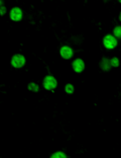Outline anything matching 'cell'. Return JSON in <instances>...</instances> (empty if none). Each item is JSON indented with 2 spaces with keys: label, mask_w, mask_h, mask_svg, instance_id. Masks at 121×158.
Returning <instances> with one entry per match:
<instances>
[{
  "label": "cell",
  "mask_w": 121,
  "mask_h": 158,
  "mask_svg": "<svg viewBox=\"0 0 121 158\" xmlns=\"http://www.w3.org/2000/svg\"><path fill=\"white\" fill-rule=\"evenodd\" d=\"M57 80L54 76L51 75H48L44 77V86L46 89H48V90H52V89H55L57 87Z\"/></svg>",
  "instance_id": "6da1fadb"
},
{
  "label": "cell",
  "mask_w": 121,
  "mask_h": 158,
  "mask_svg": "<svg viewBox=\"0 0 121 158\" xmlns=\"http://www.w3.org/2000/svg\"><path fill=\"white\" fill-rule=\"evenodd\" d=\"M103 44L107 49H114L117 45V40L114 36H111V35H107V36L104 38L103 40Z\"/></svg>",
  "instance_id": "7a4b0ae2"
},
{
  "label": "cell",
  "mask_w": 121,
  "mask_h": 158,
  "mask_svg": "<svg viewBox=\"0 0 121 158\" xmlns=\"http://www.w3.org/2000/svg\"><path fill=\"white\" fill-rule=\"evenodd\" d=\"M24 63H25V58L22 55H20V54H16L11 59V64H12L13 67H15V68L22 67L24 65Z\"/></svg>",
  "instance_id": "3957f363"
},
{
  "label": "cell",
  "mask_w": 121,
  "mask_h": 158,
  "mask_svg": "<svg viewBox=\"0 0 121 158\" xmlns=\"http://www.w3.org/2000/svg\"><path fill=\"white\" fill-rule=\"evenodd\" d=\"M10 18L14 21H18L22 18V11L18 7H14L10 11Z\"/></svg>",
  "instance_id": "277c9868"
},
{
  "label": "cell",
  "mask_w": 121,
  "mask_h": 158,
  "mask_svg": "<svg viewBox=\"0 0 121 158\" xmlns=\"http://www.w3.org/2000/svg\"><path fill=\"white\" fill-rule=\"evenodd\" d=\"M73 68L76 72L80 73L84 70L85 68V64H84V61L82 59H76L74 62H73Z\"/></svg>",
  "instance_id": "5b68a950"
},
{
  "label": "cell",
  "mask_w": 121,
  "mask_h": 158,
  "mask_svg": "<svg viewBox=\"0 0 121 158\" xmlns=\"http://www.w3.org/2000/svg\"><path fill=\"white\" fill-rule=\"evenodd\" d=\"M60 53H61V56H62L63 58L70 59V58H72V56H73V50L71 49L70 47H68V46H64V47H62Z\"/></svg>",
  "instance_id": "8992f818"
},
{
  "label": "cell",
  "mask_w": 121,
  "mask_h": 158,
  "mask_svg": "<svg viewBox=\"0 0 121 158\" xmlns=\"http://www.w3.org/2000/svg\"><path fill=\"white\" fill-rule=\"evenodd\" d=\"M100 67H101L102 70H104V71H109L111 67L110 60H108L107 58H103L101 60V62H100Z\"/></svg>",
  "instance_id": "52a82bcc"
},
{
  "label": "cell",
  "mask_w": 121,
  "mask_h": 158,
  "mask_svg": "<svg viewBox=\"0 0 121 158\" xmlns=\"http://www.w3.org/2000/svg\"><path fill=\"white\" fill-rule=\"evenodd\" d=\"M113 33H114V37L116 39H121V27H116L113 31Z\"/></svg>",
  "instance_id": "ba28073f"
},
{
  "label": "cell",
  "mask_w": 121,
  "mask_h": 158,
  "mask_svg": "<svg viewBox=\"0 0 121 158\" xmlns=\"http://www.w3.org/2000/svg\"><path fill=\"white\" fill-rule=\"evenodd\" d=\"M51 158H67L66 154L63 153V152H56L55 154L52 155Z\"/></svg>",
  "instance_id": "9c48e42d"
},
{
  "label": "cell",
  "mask_w": 121,
  "mask_h": 158,
  "mask_svg": "<svg viewBox=\"0 0 121 158\" xmlns=\"http://www.w3.org/2000/svg\"><path fill=\"white\" fill-rule=\"evenodd\" d=\"M110 63H111V66H113V67H118L119 66V60H118V58H116V57H114V58L111 59Z\"/></svg>",
  "instance_id": "30bf717a"
},
{
  "label": "cell",
  "mask_w": 121,
  "mask_h": 158,
  "mask_svg": "<svg viewBox=\"0 0 121 158\" xmlns=\"http://www.w3.org/2000/svg\"><path fill=\"white\" fill-rule=\"evenodd\" d=\"M28 89L29 90H32V91H38V86L35 83H29Z\"/></svg>",
  "instance_id": "8fae6325"
},
{
  "label": "cell",
  "mask_w": 121,
  "mask_h": 158,
  "mask_svg": "<svg viewBox=\"0 0 121 158\" xmlns=\"http://www.w3.org/2000/svg\"><path fill=\"white\" fill-rule=\"evenodd\" d=\"M66 91H67V93H69V94L73 93V92H74V86H73L72 84H67L66 85Z\"/></svg>",
  "instance_id": "7c38bea8"
},
{
  "label": "cell",
  "mask_w": 121,
  "mask_h": 158,
  "mask_svg": "<svg viewBox=\"0 0 121 158\" xmlns=\"http://www.w3.org/2000/svg\"><path fill=\"white\" fill-rule=\"evenodd\" d=\"M5 11H6V8L3 5H1V15H3L5 13Z\"/></svg>",
  "instance_id": "4fadbf2b"
},
{
  "label": "cell",
  "mask_w": 121,
  "mask_h": 158,
  "mask_svg": "<svg viewBox=\"0 0 121 158\" xmlns=\"http://www.w3.org/2000/svg\"><path fill=\"white\" fill-rule=\"evenodd\" d=\"M119 19H120V21H121V13H120V15H119Z\"/></svg>",
  "instance_id": "5bb4252c"
},
{
  "label": "cell",
  "mask_w": 121,
  "mask_h": 158,
  "mask_svg": "<svg viewBox=\"0 0 121 158\" xmlns=\"http://www.w3.org/2000/svg\"><path fill=\"white\" fill-rule=\"evenodd\" d=\"M118 1H119V2H121V0H118Z\"/></svg>",
  "instance_id": "9a60e30c"
}]
</instances>
